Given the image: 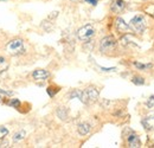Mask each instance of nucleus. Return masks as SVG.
<instances>
[{"label": "nucleus", "instance_id": "nucleus-19", "mask_svg": "<svg viewBox=\"0 0 154 148\" xmlns=\"http://www.w3.org/2000/svg\"><path fill=\"white\" fill-rule=\"evenodd\" d=\"M146 107L149 108V109L154 108V95H152V96L147 100V102H146Z\"/></svg>", "mask_w": 154, "mask_h": 148}, {"label": "nucleus", "instance_id": "nucleus-6", "mask_svg": "<svg viewBox=\"0 0 154 148\" xmlns=\"http://www.w3.org/2000/svg\"><path fill=\"white\" fill-rule=\"evenodd\" d=\"M115 27L116 30H117V32H120V33H127L131 30V26L122 18L115 19Z\"/></svg>", "mask_w": 154, "mask_h": 148}, {"label": "nucleus", "instance_id": "nucleus-1", "mask_svg": "<svg viewBox=\"0 0 154 148\" xmlns=\"http://www.w3.org/2000/svg\"><path fill=\"white\" fill-rule=\"evenodd\" d=\"M98 90H97L96 88H94V87H88L85 90H83L82 91V95H81V101L84 103V104H87V106H89V104H93V103H95L97 100H98Z\"/></svg>", "mask_w": 154, "mask_h": 148}, {"label": "nucleus", "instance_id": "nucleus-2", "mask_svg": "<svg viewBox=\"0 0 154 148\" xmlns=\"http://www.w3.org/2000/svg\"><path fill=\"white\" fill-rule=\"evenodd\" d=\"M94 35H95V29L91 24H87L81 29H78L77 31V38L82 42H90Z\"/></svg>", "mask_w": 154, "mask_h": 148}, {"label": "nucleus", "instance_id": "nucleus-5", "mask_svg": "<svg viewBox=\"0 0 154 148\" xmlns=\"http://www.w3.org/2000/svg\"><path fill=\"white\" fill-rule=\"evenodd\" d=\"M131 29L137 32V33H142L146 29V23H145V18L142 16H135L134 18L131 20V24H129Z\"/></svg>", "mask_w": 154, "mask_h": 148}, {"label": "nucleus", "instance_id": "nucleus-11", "mask_svg": "<svg viewBox=\"0 0 154 148\" xmlns=\"http://www.w3.org/2000/svg\"><path fill=\"white\" fill-rule=\"evenodd\" d=\"M90 129H91V127H90V125L88 122H82V123L78 125L77 131H78L79 135H87L90 131Z\"/></svg>", "mask_w": 154, "mask_h": 148}, {"label": "nucleus", "instance_id": "nucleus-14", "mask_svg": "<svg viewBox=\"0 0 154 148\" xmlns=\"http://www.w3.org/2000/svg\"><path fill=\"white\" fill-rule=\"evenodd\" d=\"M25 131L24 130H19V131H17L14 135H13V142H19L21 141L24 137H25Z\"/></svg>", "mask_w": 154, "mask_h": 148}, {"label": "nucleus", "instance_id": "nucleus-24", "mask_svg": "<svg viewBox=\"0 0 154 148\" xmlns=\"http://www.w3.org/2000/svg\"><path fill=\"white\" fill-rule=\"evenodd\" d=\"M71 1H76V0H71Z\"/></svg>", "mask_w": 154, "mask_h": 148}, {"label": "nucleus", "instance_id": "nucleus-18", "mask_svg": "<svg viewBox=\"0 0 154 148\" xmlns=\"http://www.w3.org/2000/svg\"><path fill=\"white\" fill-rule=\"evenodd\" d=\"M7 104H8V106H11V107H13V108H19L20 101L18 100V98H12Z\"/></svg>", "mask_w": 154, "mask_h": 148}, {"label": "nucleus", "instance_id": "nucleus-17", "mask_svg": "<svg viewBox=\"0 0 154 148\" xmlns=\"http://www.w3.org/2000/svg\"><path fill=\"white\" fill-rule=\"evenodd\" d=\"M8 134V129L5 127V126H0V140L5 139Z\"/></svg>", "mask_w": 154, "mask_h": 148}, {"label": "nucleus", "instance_id": "nucleus-23", "mask_svg": "<svg viewBox=\"0 0 154 148\" xmlns=\"http://www.w3.org/2000/svg\"><path fill=\"white\" fill-rule=\"evenodd\" d=\"M0 102H1V97H0Z\"/></svg>", "mask_w": 154, "mask_h": 148}, {"label": "nucleus", "instance_id": "nucleus-22", "mask_svg": "<svg viewBox=\"0 0 154 148\" xmlns=\"http://www.w3.org/2000/svg\"><path fill=\"white\" fill-rule=\"evenodd\" d=\"M0 94H4V95H8V96H11L12 93L11 91H5V90H2V89H0Z\"/></svg>", "mask_w": 154, "mask_h": 148}, {"label": "nucleus", "instance_id": "nucleus-20", "mask_svg": "<svg viewBox=\"0 0 154 148\" xmlns=\"http://www.w3.org/2000/svg\"><path fill=\"white\" fill-rule=\"evenodd\" d=\"M57 16H58V12H57V11H55V12H52V14H50V16H49V19L56 18Z\"/></svg>", "mask_w": 154, "mask_h": 148}, {"label": "nucleus", "instance_id": "nucleus-21", "mask_svg": "<svg viewBox=\"0 0 154 148\" xmlns=\"http://www.w3.org/2000/svg\"><path fill=\"white\" fill-rule=\"evenodd\" d=\"M84 1H87V2H89L90 5H94V6H95V5L97 4V1H98V0H84Z\"/></svg>", "mask_w": 154, "mask_h": 148}, {"label": "nucleus", "instance_id": "nucleus-10", "mask_svg": "<svg viewBox=\"0 0 154 148\" xmlns=\"http://www.w3.org/2000/svg\"><path fill=\"white\" fill-rule=\"evenodd\" d=\"M127 141H128V146L132 148H139L141 146V141H140V139H139V136L136 134H131L128 136Z\"/></svg>", "mask_w": 154, "mask_h": 148}, {"label": "nucleus", "instance_id": "nucleus-13", "mask_svg": "<svg viewBox=\"0 0 154 148\" xmlns=\"http://www.w3.org/2000/svg\"><path fill=\"white\" fill-rule=\"evenodd\" d=\"M133 64H134L135 68L139 69V70H149L153 66L152 64H142V63H139V62H134Z\"/></svg>", "mask_w": 154, "mask_h": 148}, {"label": "nucleus", "instance_id": "nucleus-12", "mask_svg": "<svg viewBox=\"0 0 154 148\" xmlns=\"http://www.w3.org/2000/svg\"><path fill=\"white\" fill-rule=\"evenodd\" d=\"M56 114H57V116L60 120H66V119H68V115H69L68 109H66L65 107H58Z\"/></svg>", "mask_w": 154, "mask_h": 148}, {"label": "nucleus", "instance_id": "nucleus-4", "mask_svg": "<svg viewBox=\"0 0 154 148\" xmlns=\"http://www.w3.org/2000/svg\"><path fill=\"white\" fill-rule=\"evenodd\" d=\"M116 48V40L113 36H107V37L102 38L100 42V51L103 54L110 52L113 50H115Z\"/></svg>", "mask_w": 154, "mask_h": 148}, {"label": "nucleus", "instance_id": "nucleus-7", "mask_svg": "<svg viewBox=\"0 0 154 148\" xmlns=\"http://www.w3.org/2000/svg\"><path fill=\"white\" fill-rule=\"evenodd\" d=\"M126 7L125 0H114L110 5V11L113 13H121Z\"/></svg>", "mask_w": 154, "mask_h": 148}, {"label": "nucleus", "instance_id": "nucleus-8", "mask_svg": "<svg viewBox=\"0 0 154 148\" xmlns=\"http://www.w3.org/2000/svg\"><path fill=\"white\" fill-rule=\"evenodd\" d=\"M142 126L145 127V129L147 130H154V115H148L146 117L142 119Z\"/></svg>", "mask_w": 154, "mask_h": 148}, {"label": "nucleus", "instance_id": "nucleus-9", "mask_svg": "<svg viewBox=\"0 0 154 148\" xmlns=\"http://www.w3.org/2000/svg\"><path fill=\"white\" fill-rule=\"evenodd\" d=\"M49 76H50V72L46 71V70H43V69H37V70H35L33 74H32V77H33L36 81H44V79H46Z\"/></svg>", "mask_w": 154, "mask_h": 148}, {"label": "nucleus", "instance_id": "nucleus-15", "mask_svg": "<svg viewBox=\"0 0 154 148\" xmlns=\"http://www.w3.org/2000/svg\"><path fill=\"white\" fill-rule=\"evenodd\" d=\"M132 82H133L134 84H136V85H142V84H145L143 77H140V76H134L133 79H132Z\"/></svg>", "mask_w": 154, "mask_h": 148}, {"label": "nucleus", "instance_id": "nucleus-3", "mask_svg": "<svg viewBox=\"0 0 154 148\" xmlns=\"http://www.w3.org/2000/svg\"><path fill=\"white\" fill-rule=\"evenodd\" d=\"M6 50L10 55H13V56H17L21 54L24 51V42L23 39L20 38H16V39H12L7 46H6Z\"/></svg>", "mask_w": 154, "mask_h": 148}, {"label": "nucleus", "instance_id": "nucleus-16", "mask_svg": "<svg viewBox=\"0 0 154 148\" xmlns=\"http://www.w3.org/2000/svg\"><path fill=\"white\" fill-rule=\"evenodd\" d=\"M81 95H82V91L81 90H72L71 93L69 94V98H81Z\"/></svg>", "mask_w": 154, "mask_h": 148}]
</instances>
